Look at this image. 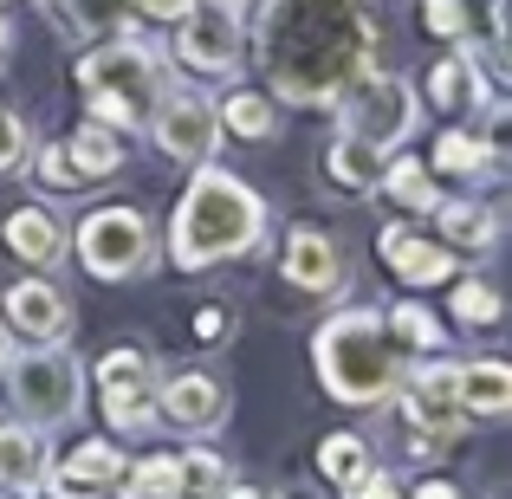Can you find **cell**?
Returning a JSON list of instances; mask_svg holds the SVG:
<instances>
[{"mask_svg":"<svg viewBox=\"0 0 512 499\" xmlns=\"http://www.w3.org/2000/svg\"><path fill=\"white\" fill-rule=\"evenodd\" d=\"M52 467V441L33 422H0V487L7 493H39Z\"/></svg>","mask_w":512,"mask_h":499,"instance_id":"ac0fdd59","label":"cell"},{"mask_svg":"<svg viewBox=\"0 0 512 499\" xmlns=\"http://www.w3.org/2000/svg\"><path fill=\"white\" fill-rule=\"evenodd\" d=\"M156 357L150 350H104L98 357V409L111 422V435H150L156 428Z\"/></svg>","mask_w":512,"mask_h":499,"instance_id":"30bf717a","label":"cell"},{"mask_svg":"<svg viewBox=\"0 0 512 499\" xmlns=\"http://www.w3.org/2000/svg\"><path fill=\"white\" fill-rule=\"evenodd\" d=\"M65 150H72V163H78L85 182H104V175L124 169V143H117V130H104V124L72 130V137H65Z\"/></svg>","mask_w":512,"mask_h":499,"instance_id":"4316f807","label":"cell"},{"mask_svg":"<svg viewBox=\"0 0 512 499\" xmlns=\"http://www.w3.org/2000/svg\"><path fill=\"white\" fill-rule=\"evenodd\" d=\"M175 65L195 78H234L247 65V7H234V0H195L175 20Z\"/></svg>","mask_w":512,"mask_h":499,"instance_id":"9c48e42d","label":"cell"},{"mask_svg":"<svg viewBox=\"0 0 512 499\" xmlns=\"http://www.w3.org/2000/svg\"><path fill=\"white\" fill-rule=\"evenodd\" d=\"M227 422V383L208 370H182L169 383H156V428H175V435H214Z\"/></svg>","mask_w":512,"mask_h":499,"instance_id":"7c38bea8","label":"cell"},{"mask_svg":"<svg viewBox=\"0 0 512 499\" xmlns=\"http://www.w3.org/2000/svg\"><path fill=\"white\" fill-rule=\"evenodd\" d=\"M7 350H13V337H7V325H0V363H7Z\"/></svg>","mask_w":512,"mask_h":499,"instance_id":"7bdbcfd3","label":"cell"},{"mask_svg":"<svg viewBox=\"0 0 512 499\" xmlns=\"http://www.w3.org/2000/svg\"><path fill=\"white\" fill-rule=\"evenodd\" d=\"M253 52L273 98L331 111L344 85L376 72V20L363 0H266Z\"/></svg>","mask_w":512,"mask_h":499,"instance_id":"6da1fadb","label":"cell"},{"mask_svg":"<svg viewBox=\"0 0 512 499\" xmlns=\"http://www.w3.org/2000/svg\"><path fill=\"white\" fill-rule=\"evenodd\" d=\"M279 266H286V286L312 292V299H325V292L344 286V253H338V240H331L325 227H305V221H299V227L286 234Z\"/></svg>","mask_w":512,"mask_h":499,"instance_id":"9a60e30c","label":"cell"},{"mask_svg":"<svg viewBox=\"0 0 512 499\" xmlns=\"http://www.w3.org/2000/svg\"><path fill=\"white\" fill-rule=\"evenodd\" d=\"M331 111H338L344 137L376 143L383 156H396L402 143L422 130V98H415L409 78H396V72H370V78H357V85H344Z\"/></svg>","mask_w":512,"mask_h":499,"instance_id":"52a82bcc","label":"cell"},{"mask_svg":"<svg viewBox=\"0 0 512 499\" xmlns=\"http://www.w3.org/2000/svg\"><path fill=\"white\" fill-rule=\"evenodd\" d=\"M389 156L376 150V143H357V137H338L325 150V175L338 188H350V195H376V175H383Z\"/></svg>","mask_w":512,"mask_h":499,"instance_id":"603a6c76","label":"cell"},{"mask_svg":"<svg viewBox=\"0 0 512 499\" xmlns=\"http://www.w3.org/2000/svg\"><path fill=\"white\" fill-rule=\"evenodd\" d=\"M266 247V195L240 182L234 169L195 163V182L182 188L169 221V260L175 273H208V266L247 260Z\"/></svg>","mask_w":512,"mask_h":499,"instance_id":"7a4b0ae2","label":"cell"},{"mask_svg":"<svg viewBox=\"0 0 512 499\" xmlns=\"http://www.w3.org/2000/svg\"><path fill=\"white\" fill-rule=\"evenodd\" d=\"M312 370H318L331 402H344V409H383L409 363H402V344L389 337L376 305H344L312 337Z\"/></svg>","mask_w":512,"mask_h":499,"instance_id":"3957f363","label":"cell"},{"mask_svg":"<svg viewBox=\"0 0 512 499\" xmlns=\"http://www.w3.org/2000/svg\"><path fill=\"white\" fill-rule=\"evenodd\" d=\"M435 175H448V182H480V175H493V163H487V150H480L474 130H441Z\"/></svg>","mask_w":512,"mask_h":499,"instance_id":"83f0119b","label":"cell"},{"mask_svg":"<svg viewBox=\"0 0 512 499\" xmlns=\"http://www.w3.org/2000/svg\"><path fill=\"white\" fill-rule=\"evenodd\" d=\"M409 499H467V493L454 487V480H422V487H415Z\"/></svg>","mask_w":512,"mask_h":499,"instance_id":"ab89813d","label":"cell"},{"mask_svg":"<svg viewBox=\"0 0 512 499\" xmlns=\"http://www.w3.org/2000/svg\"><path fill=\"white\" fill-rule=\"evenodd\" d=\"M156 137V150L169 156V163H214V150H221V117H214V98L201 85H163V98H156L150 124H143Z\"/></svg>","mask_w":512,"mask_h":499,"instance_id":"8fae6325","label":"cell"},{"mask_svg":"<svg viewBox=\"0 0 512 499\" xmlns=\"http://www.w3.org/2000/svg\"><path fill=\"white\" fill-rule=\"evenodd\" d=\"M0 499H33V493H0Z\"/></svg>","mask_w":512,"mask_h":499,"instance_id":"ee69618b","label":"cell"},{"mask_svg":"<svg viewBox=\"0 0 512 499\" xmlns=\"http://www.w3.org/2000/svg\"><path fill=\"white\" fill-rule=\"evenodd\" d=\"M7 46H13V20H7V0H0V59H7Z\"/></svg>","mask_w":512,"mask_h":499,"instance_id":"b9f144b4","label":"cell"},{"mask_svg":"<svg viewBox=\"0 0 512 499\" xmlns=\"http://www.w3.org/2000/svg\"><path fill=\"white\" fill-rule=\"evenodd\" d=\"M428 214H435L448 253H493L500 247V214L480 208V201H435Z\"/></svg>","mask_w":512,"mask_h":499,"instance_id":"ffe728a7","label":"cell"},{"mask_svg":"<svg viewBox=\"0 0 512 499\" xmlns=\"http://www.w3.org/2000/svg\"><path fill=\"white\" fill-rule=\"evenodd\" d=\"M0 240H7V253H13V260H26L33 273H52V266L72 253V234H65L46 208H13L7 227H0Z\"/></svg>","mask_w":512,"mask_h":499,"instance_id":"e0dca14e","label":"cell"},{"mask_svg":"<svg viewBox=\"0 0 512 499\" xmlns=\"http://www.w3.org/2000/svg\"><path fill=\"white\" fill-rule=\"evenodd\" d=\"M175 467H182V499H214L227 480H234V467H227L214 448H182Z\"/></svg>","mask_w":512,"mask_h":499,"instance_id":"f1b7e54d","label":"cell"},{"mask_svg":"<svg viewBox=\"0 0 512 499\" xmlns=\"http://www.w3.org/2000/svg\"><path fill=\"white\" fill-rule=\"evenodd\" d=\"M59 33L91 39V33H130V0H46Z\"/></svg>","mask_w":512,"mask_h":499,"instance_id":"cb8c5ba5","label":"cell"},{"mask_svg":"<svg viewBox=\"0 0 512 499\" xmlns=\"http://www.w3.org/2000/svg\"><path fill=\"white\" fill-rule=\"evenodd\" d=\"M338 499H409V493H402V480H396V474H383V467L370 461V467H363V474L350 480Z\"/></svg>","mask_w":512,"mask_h":499,"instance_id":"e575fe53","label":"cell"},{"mask_svg":"<svg viewBox=\"0 0 512 499\" xmlns=\"http://www.w3.org/2000/svg\"><path fill=\"white\" fill-rule=\"evenodd\" d=\"M0 396L13 402V422L33 428H72L85 415V363L65 344H33V350H7L0 363Z\"/></svg>","mask_w":512,"mask_h":499,"instance_id":"5b68a950","label":"cell"},{"mask_svg":"<svg viewBox=\"0 0 512 499\" xmlns=\"http://www.w3.org/2000/svg\"><path fill=\"white\" fill-rule=\"evenodd\" d=\"M111 493L117 499H182V467H175V454H143V461H124Z\"/></svg>","mask_w":512,"mask_h":499,"instance_id":"484cf974","label":"cell"},{"mask_svg":"<svg viewBox=\"0 0 512 499\" xmlns=\"http://www.w3.org/2000/svg\"><path fill=\"white\" fill-rule=\"evenodd\" d=\"M195 0H130V20H150V26H175Z\"/></svg>","mask_w":512,"mask_h":499,"instance_id":"74e56055","label":"cell"},{"mask_svg":"<svg viewBox=\"0 0 512 499\" xmlns=\"http://www.w3.org/2000/svg\"><path fill=\"white\" fill-rule=\"evenodd\" d=\"M39 493H46V499H104V487H91V480H72L65 467H46Z\"/></svg>","mask_w":512,"mask_h":499,"instance_id":"8d00e7d4","label":"cell"},{"mask_svg":"<svg viewBox=\"0 0 512 499\" xmlns=\"http://www.w3.org/2000/svg\"><path fill=\"white\" fill-rule=\"evenodd\" d=\"M52 467H65L72 480H91V487L111 493V487H117V474H124V448H117V441H85L72 461H52Z\"/></svg>","mask_w":512,"mask_h":499,"instance_id":"f546056e","label":"cell"},{"mask_svg":"<svg viewBox=\"0 0 512 499\" xmlns=\"http://www.w3.org/2000/svg\"><path fill=\"white\" fill-rule=\"evenodd\" d=\"M363 467H370V448H363L357 435H325V448H318V474H325L338 493L363 474Z\"/></svg>","mask_w":512,"mask_h":499,"instance_id":"4dcf8cb0","label":"cell"},{"mask_svg":"<svg viewBox=\"0 0 512 499\" xmlns=\"http://www.w3.org/2000/svg\"><path fill=\"white\" fill-rule=\"evenodd\" d=\"M72 253H78V266H85L91 279H104V286H130V279L156 273L163 240H156V221L143 208L111 201V208H91L85 221L72 227Z\"/></svg>","mask_w":512,"mask_h":499,"instance_id":"8992f818","label":"cell"},{"mask_svg":"<svg viewBox=\"0 0 512 499\" xmlns=\"http://www.w3.org/2000/svg\"><path fill=\"white\" fill-rule=\"evenodd\" d=\"M26 163H33L39 188H52V195H78V188H91L85 175H78V163H72V150H65V143H39Z\"/></svg>","mask_w":512,"mask_h":499,"instance_id":"1f68e13d","label":"cell"},{"mask_svg":"<svg viewBox=\"0 0 512 499\" xmlns=\"http://www.w3.org/2000/svg\"><path fill=\"white\" fill-rule=\"evenodd\" d=\"M195 337H201V344H221V337H227V312H221V305H201V312H195Z\"/></svg>","mask_w":512,"mask_h":499,"instance_id":"f35d334b","label":"cell"},{"mask_svg":"<svg viewBox=\"0 0 512 499\" xmlns=\"http://www.w3.org/2000/svg\"><path fill=\"white\" fill-rule=\"evenodd\" d=\"M376 195H383L389 208H402V214H428L441 201V188H435V175L415 163V156H389L383 175H376Z\"/></svg>","mask_w":512,"mask_h":499,"instance_id":"7402d4cb","label":"cell"},{"mask_svg":"<svg viewBox=\"0 0 512 499\" xmlns=\"http://www.w3.org/2000/svg\"><path fill=\"white\" fill-rule=\"evenodd\" d=\"M169 85V59L137 33H111L104 46H91L78 59V98L85 117L104 130H143Z\"/></svg>","mask_w":512,"mask_h":499,"instance_id":"277c9868","label":"cell"},{"mask_svg":"<svg viewBox=\"0 0 512 499\" xmlns=\"http://www.w3.org/2000/svg\"><path fill=\"white\" fill-rule=\"evenodd\" d=\"M383 325H389V337H396L402 350H415V357H441V350H448V331H441V318L428 312L422 299H396L383 312Z\"/></svg>","mask_w":512,"mask_h":499,"instance_id":"d4e9b609","label":"cell"},{"mask_svg":"<svg viewBox=\"0 0 512 499\" xmlns=\"http://www.w3.org/2000/svg\"><path fill=\"white\" fill-rule=\"evenodd\" d=\"M26 156H33V130H26L20 111H7V104H0V175H20Z\"/></svg>","mask_w":512,"mask_h":499,"instance_id":"836d02e7","label":"cell"},{"mask_svg":"<svg viewBox=\"0 0 512 499\" xmlns=\"http://www.w3.org/2000/svg\"><path fill=\"white\" fill-rule=\"evenodd\" d=\"M376 260L389 266V273L402 279V286H448L454 273H461V260H454L441 240L428 234H409L402 221H389L383 234H376Z\"/></svg>","mask_w":512,"mask_h":499,"instance_id":"5bb4252c","label":"cell"},{"mask_svg":"<svg viewBox=\"0 0 512 499\" xmlns=\"http://www.w3.org/2000/svg\"><path fill=\"white\" fill-rule=\"evenodd\" d=\"M0 325L33 337V344H65V331H72V299H65L46 273L13 279L7 299H0Z\"/></svg>","mask_w":512,"mask_h":499,"instance_id":"4fadbf2b","label":"cell"},{"mask_svg":"<svg viewBox=\"0 0 512 499\" xmlns=\"http://www.w3.org/2000/svg\"><path fill=\"white\" fill-rule=\"evenodd\" d=\"M214 117H221V130H227V137H240V143H266V137H279V104H273V91L234 85L221 104H214Z\"/></svg>","mask_w":512,"mask_h":499,"instance_id":"44dd1931","label":"cell"},{"mask_svg":"<svg viewBox=\"0 0 512 499\" xmlns=\"http://www.w3.org/2000/svg\"><path fill=\"white\" fill-rule=\"evenodd\" d=\"M448 305H454V318H461V325H500V312H506V299L487 286V279H461Z\"/></svg>","mask_w":512,"mask_h":499,"instance_id":"d6a6232c","label":"cell"},{"mask_svg":"<svg viewBox=\"0 0 512 499\" xmlns=\"http://www.w3.org/2000/svg\"><path fill=\"white\" fill-rule=\"evenodd\" d=\"M422 26H428L435 39H461V33H467L461 0H422Z\"/></svg>","mask_w":512,"mask_h":499,"instance_id":"d590c367","label":"cell"},{"mask_svg":"<svg viewBox=\"0 0 512 499\" xmlns=\"http://www.w3.org/2000/svg\"><path fill=\"white\" fill-rule=\"evenodd\" d=\"M428 104L448 111V117H467V111H480V104H493V78L480 72L467 39H461V52H448V59L428 72Z\"/></svg>","mask_w":512,"mask_h":499,"instance_id":"2e32d148","label":"cell"},{"mask_svg":"<svg viewBox=\"0 0 512 499\" xmlns=\"http://www.w3.org/2000/svg\"><path fill=\"white\" fill-rule=\"evenodd\" d=\"M454 389H461V409L474 415V422H500V415H512V363H500V357L454 363Z\"/></svg>","mask_w":512,"mask_h":499,"instance_id":"d6986e66","label":"cell"},{"mask_svg":"<svg viewBox=\"0 0 512 499\" xmlns=\"http://www.w3.org/2000/svg\"><path fill=\"white\" fill-rule=\"evenodd\" d=\"M214 499H266V493H260V487H240V480H227V487L214 493Z\"/></svg>","mask_w":512,"mask_h":499,"instance_id":"60d3db41","label":"cell"},{"mask_svg":"<svg viewBox=\"0 0 512 499\" xmlns=\"http://www.w3.org/2000/svg\"><path fill=\"white\" fill-rule=\"evenodd\" d=\"M396 402H402V422H409V454L415 461H435L448 441H461L467 409H461V389H454V363L448 357H428V363H415V370H402Z\"/></svg>","mask_w":512,"mask_h":499,"instance_id":"ba28073f","label":"cell"}]
</instances>
